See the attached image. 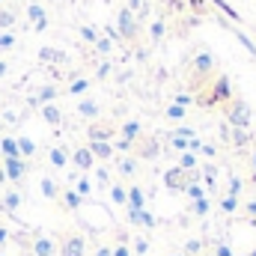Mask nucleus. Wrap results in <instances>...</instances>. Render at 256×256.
<instances>
[{
	"label": "nucleus",
	"mask_w": 256,
	"mask_h": 256,
	"mask_svg": "<svg viewBox=\"0 0 256 256\" xmlns=\"http://www.w3.org/2000/svg\"><path fill=\"white\" fill-rule=\"evenodd\" d=\"M12 45H15V36H12V33H3V36H0V51H9Z\"/></svg>",
	"instance_id": "obj_22"
},
{
	"label": "nucleus",
	"mask_w": 256,
	"mask_h": 256,
	"mask_svg": "<svg viewBox=\"0 0 256 256\" xmlns=\"http://www.w3.org/2000/svg\"><path fill=\"white\" fill-rule=\"evenodd\" d=\"M78 110H80L84 116H96V114H98V104L86 98V102H80V104H78Z\"/></svg>",
	"instance_id": "obj_11"
},
{
	"label": "nucleus",
	"mask_w": 256,
	"mask_h": 256,
	"mask_svg": "<svg viewBox=\"0 0 256 256\" xmlns=\"http://www.w3.org/2000/svg\"><path fill=\"white\" fill-rule=\"evenodd\" d=\"M3 206H6L9 212H15V208L21 206V196H18V194H15V191H9V194H6V196H3Z\"/></svg>",
	"instance_id": "obj_13"
},
{
	"label": "nucleus",
	"mask_w": 256,
	"mask_h": 256,
	"mask_svg": "<svg viewBox=\"0 0 256 256\" xmlns=\"http://www.w3.org/2000/svg\"><path fill=\"white\" fill-rule=\"evenodd\" d=\"M63 200H66V206H68V208H78V206H80V194H74V191H66Z\"/></svg>",
	"instance_id": "obj_18"
},
{
	"label": "nucleus",
	"mask_w": 256,
	"mask_h": 256,
	"mask_svg": "<svg viewBox=\"0 0 256 256\" xmlns=\"http://www.w3.org/2000/svg\"><path fill=\"white\" fill-rule=\"evenodd\" d=\"M3 74H6V63H0V78H3Z\"/></svg>",
	"instance_id": "obj_36"
},
{
	"label": "nucleus",
	"mask_w": 256,
	"mask_h": 256,
	"mask_svg": "<svg viewBox=\"0 0 256 256\" xmlns=\"http://www.w3.org/2000/svg\"><path fill=\"white\" fill-rule=\"evenodd\" d=\"M42 116H45V122H51V126H57V122L63 120V116H60V110H57L54 104H45V108H42Z\"/></svg>",
	"instance_id": "obj_9"
},
{
	"label": "nucleus",
	"mask_w": 256,
	"mask_h": 256,
	"mask_svg": "<svg viewBox=\"0 0 256 256\" xmlns=\"http://www.w3.org/2000/svg\"><path fill=\"white\" fill-rule=\"evenodd\" d=\"M120 30H122L126 36H131V33H134V21H131V12H128V9H122V12H120Z\"/></svg>",
	"instance_id": "obj_8"
},
{
	"label": "nucleus",
	"mask_w": 256,
	"mask_h": 256,
	"mask_svg": "<svg viewBox=\"0 0 256 256\" xmlns=\"http://www.w3.org/2000/svg\"><path fill=\"white\" fill-rule=\"evenodd\" d=\"M39 57H42V60H48V63H51V60H63V54H60V51H54V48H42V51H39Z\"/></svg>",
	"instance_id": "obj_19"
},
{
	"label": "nucleus",
	"mask_w": 256,
	"mask_h": 256,
	"mask_svg": "<svg viewBox=\"0 0 256 256\" xmlns=\"http://www.w3.org/2000/svg\"><path fill=\"white\" fill-rule=\"evenodd\" d=\"M230 120H232V122H236V126H248V108H244V104H238V110H236V108H232V110H230Z\"/></svg>",
	"instance_id": "obj_7"
},
{
	"label": "nucleus",
	"mask_w": 256,
	"mask_h": 256,
	"mask_svg": "<svg viewBox=\"0 0 256 256\" xmlns=\"http://www.w3.org/2000/svg\"><path fill=\"white\" fill-rule=\"evenodd\" d=\"M54 96H57L54 86H42V90H39V98H33V104H36V102H51Z\"/></svg>",
	"instance_id": "obj_15"
},
{
	"label": "nucleus",
	"mask_w": 256,
	"mask_h": 256,
	"mask_svg": "<svg viewBox=\"0 0 256 256\" xmlns=\"http://www.w3.org/2000/svg\"><path fill=\"white\" fill-rule=\"evenodd\" d=\"M42 194H45V196H57V185H54L51 179H42Z\"/></svg>",
	"instance_id": "obj_21"
},
{
	"label": "nucleus",
	"mask_w": 256,
	"mask_h": 256,
	"mask_svg": "<svg viewBox=\"0 0 256 256\" xmlns=\"http://www.w3.org/2000/svg\"><path fill=\"white\" fill-rule=\"evenodd\" d=\"M33 254L36 256H54V244H51L48 238H39V242L33 244Z\"/></svg>",
	"instance_id": "obj_6"
},
{
	"label": "nucleus",
	"mask_w": 256,
	"mask_h": 256,
	"mask_svg": "<svg viewBox=\"0 0 256 256\" xmlns=\"http://www.w3.org/2000/svg\"><path fill=\"white\" fill-rule=\"evenodd\" d=\"M114 256H128V250H126V248H116V250H114Z\"/></svg>",
	"instance_id": "obj_34"
},
{
	"label": "nucleus",
	"mask_w": 256,
	"mask_h": 256,
	"mask_svg": "<svg viewBox=\"0 0 256 256\" xmlns=\"http://www.w3.org/2000/svg\"><path fill=\"white\" fill-rule=\"evenodd\" d=\"M114 200H116V202H126V191H122V188H114Z\"/></svg>",
	"instance_id": "obj_30"
},
{
	"label": "nucleus",
	"mask_w": 256,
	"mask_h": 256,
	"mask_svg": "<svg viewBox=\"0 0 256 256\" xmlns=\"http://www.w3.org/2000/svg\"><path fill=\"white\" fill-rule=\"evenodd\" d=\"M122 131H126V140H131V137H137V134H140V126H137V122H128Z\"/></svg>",
	"instance_id": "obj_23"
},
{
	"label": "nucleus",
	"mask_w": 256,
	"mask_h": 256,
	"mask_svg": "<svg viewBox=\"0 0 256 256\" xmlns=\"http://www.w3.org/2000/svg\"><path fill=\"white\" fill-rule=\"evenodd\" d=\"M80 36H84L86 42H96V30H92V27H84V30H80Z\"/></svg>",
	"instance_id": "obj_25"
},
{
	"label": "nucleus",
	"mask_w": 256,
	"mask_h": 256,
	"mask_svg": "<svg viewBox=\"0 0 256 256\" xmlns=\"http://www.w3.org/2000/svg\"><path fill=\"white\" fill-rule=\"evenodd\" d=\"M96 256H114V254H110L108 248H102V250H98V254H96Z\"/></svg>",
	"instance_id": "obj_35"
},
{
	"label": "nucleus",
	"mask_w": 256,
	"mask_h": 256,
	"mask_svg": "<svg viewBox=\"0 0 256 256\" xmlns=\"http://www.w3.org/2000/svg\"><path fill=\"white\" fill-rule=\"evenodd\" d=\"M96 48H98L102 54H108V51H110V42H108V39H102V42H96Z\"/></svg>",
	"instance_id": "obj_28"
},
{
	"label": "nucleus",
	"mask_w": 256,
	"mask_h": 256,
	"mask_svg": "<svg viewBox=\"0 0 256 256\" xmlns=\"http://www.w3.org/2000/svg\"><path fill=\"white\" fill-rule=\"evenodd\" d=\"M84 90H86V80H74V84L68 86V92H74V96H78V92H84Z\"/></svg>",
	"instance_id": "obj_24"
},
{
	"label": "nucleus",
	"mask_w": 256,
	"mask_h": 256,
	"mask_svg": "<svg viewBox=\"0 0 256 256\" xmlns=\"http://www.w3.org/2000/svg\"><path fill=\"white\" fill-rule=\"evenodd\" d=\"M9 242V230L6 226H0V244H6Z\"/></svg>",
	"instance_id": "obj_33"
},
{
	"label": "nucleus",
	"mask_w": 256,
	"mask_h": 256,
	"mask_svg": "<svg viewBox=\"0 0 256 256\" xmlns=\"http://www.w3.org/2000/svg\"><path fill=\"white\" fill-rule=\"evenodd\" d=\"M120 170H122V173H131V170H134V161H122Z\"/></svg>",
	"instance_id": "obj_32"
},
{
	"label": "nucleus",
	"mask_w": 256,
	"mask_h": 256,
	"mask_svg": "<svg viewBox=\"0 0 256 256\" xmlns=\"http://www.w3.org/2000/svg\"><path fill=\"white\" fill-rule=\"evenodd\" d=\"M167 114H170V116H173V120H179V116H182V114H185V110H182V108H179V104H173V108H170V110H167Z\"/></svg>",
	"instance_id": "obj_29"
},
{
	"label": "nucleus",
	"mask_w": 256,
	"mask_h": 256,
	"mask_svg": "<svg viewBox=\"0 0 256 256\" xmlns=\"http://www.w3.org/2000/svg\"><path fill=\"white\" fill-rule=\"evenodd\" d=\"M3 167H6L3 173H6V179H9V182H21V176L27 173V164H24L21 158H6V164H3Z\"/></svg>",
	"instance_id": "obj_1"
},
{
	"label": "nucleus",
	"mask_w": 256,
	"mask_h": 256,
	"mask_svg": "<svg viewBox=\"0 0 256 256\" xmlns=\"http://www.w3.org/2000/svg\"><path fill=\"white\" fill-rule=\"evenodd\" d=\"M15 24V12H9V9H0V27L3 30H9Z\"/></svg>",
	"instance_id": "obj_14"
},
{
	"label": "nucleus",
	"mask_w": 256,
	"mask_h": 256,
	"mask_svg": "<svg viewBox=\"0 0 256 256\" xmlns=\"http://www.w3.org/2000/svg\"><path fill=\"white\" fill-rule=\"evenodd\" d=\"M60 256H84V238L68 236L63 244H60Z\"/></svg>",
	"instance_id": "obj_2"
},
{
	"label": "nucleus",
	"mask_w": 256,
	"mask_h": 256,
	"mask_svg": "<svg viewBox=\"0 0 256 256\" xmlns=\"http://www.w3.org/2000/svg\"><path fill=\"white\" fill-rule=\"evenodd\" d=\"M27 15H30V21H33V24L48 21V18H45V9H42V6H36V3H33V6H27Z\"/></svg>",
	"instance_id": "obj_10"
},
{
	"label": "nucleus",
	"mask_w": 256,
	"mask_h": 256,
	"mask_svg": "<svg viewBox=\"0 0 256 256\" xmlns=\"http://www.w3.org/2000/svg\"><path fill=\"white\" fill-rule=\"evenodd\" d=\"M0 3H3V0H0Z\"/></svg>",
	"instance_id": "obj_38"
},
{
	"label": "nucleus",
	"mask_w": 256,
	"mask_h": 256,
	"mask_svg": "<svg viewBox=\"0 0 256 256\" xmlns=\"http://www.w3.org/2000/svg\"><path fill=\"white\" fill-rule=\"evenodd\" d=\"M90 152L98 155V158H110L114 155V146L110 143H90Z\"/></svg>",
	"instance_id": "obj_5"
},
{
	"label": "nucleus",
	"mask_w": 256,
	"mask_h": 256,
	"mask_svg": "<svg viewBox=\"0 0 256 256\" xmlns=\"http://www.w3.org/2000/svg\"><path fill=\"white\" fill-rule=\"evenodd\" d=\"M72 161H74V164H78L80 170H90V167H92V161H96V155L90 152V146H84V149H74Z\"/></svg>",
	"instance_id": "obj_3"
},
{
	"label": "nucleus",
	"mask_w": 256,
	"mask_h": 256,
	"mask_svg": "<svg viewBox=\"0 0 256 256\" xmlns=\"http://www.w3.org/2000/svg\"><path fill=\"white\" fill-rule=\"evenodd\" d=\"M188 167H194V155H185L182 158V170H188Z\"/></svg>",
	"instance_id": "obj_31"
},
{
	"label": "nucleus",
	"mask_w": 256,
	"mask_h": 256,
	"mask_svg": "<svg viewBox=\"0 0 256 256\" xmlns=\"http://www.w3.org/2000/svg\"><path fill=\"white\" fill-rule=\"evenodd\" d=\"M196 68H200V72H208V68H212V66H214V60H212V57H208V54H200V57H196Z\"/></svg>",
	"instance_id": "obj_16"
},
{
	"label": "nucleus",
	"mask_w": 256,
	"mask_h": 256,
	"mask_svg": "<svg viewBox=\"0 0 256 256\" xmlns=\"http://www.w3.org/2000/svg\"><path fill=\"white\" fill-rule=\"evenodd\" d=\"M0 206H3V202H0Z\"/></svg>",
	"instance_id": "obj_37"
},
{
	"label": "nucleus",
	"mask_w": 256,
	"mask_h": 256,
	"mask_svg": "<svg viewBox=\"0 0 256 256\" xmlns=\"http://www.w3.org/2000/svg\"><path fill=\"white\" fill-rule=\"evenodd\" d=\"M182 176H185V170H173V173H167V185L179 188V185H182Z\"/></svg>",
	"instance_id": "obj_20"
},
{
	"label": "nucleus",
	"mask_w": 256,
	"mask_h": 256,
	"mask_svg": "<svg viewBox=\"0 0 256 256\" xmlns=\"http://www.w3.org/2000/svg\"><path fill=\"white\" fill-rule=\"evenodd\" d=\"M131 202H134V206H143V194L137 191V188L131 191Z\"/></svg>",
	"instance_id": "obj_26"
},
{
	"label": "nucleus",
	"mask_w": 256,
	"mask_h": 256,
	"mask_svg": "<svg viewBox=\"0 0 256 256\" xmlns=\"http://www.w3.org/2000/svg\"><path fill=\"white\" fill-rule=\"evenodd\" d=\"M78 194H80V196H84V194H90V182H86V179H80V182H78Z\"/></svg>",
	"instance_id": "obj_27"
},
{
	"label": "nucleus",
	"mask_w": 256,
	"mask_h": 256,
	"mask_svg": "<svg viewBox=\"0 0 256 256\" xmlns=\"http://www.w3.org/2000/svg\"><path fill=\"white\" fill-rule=\"evenodd\" d=\"M51 164H54V167H66V152L63 149H51Z\"/></svg>",
	"instance_id": "obj_17"
},
{
	"label": "nucleus",
	"mask_w": 256,
	"mask_h": 256,
	"mask_svg": "<svg viewBox=\"0 0 256 256\" xmlns=\"http://www.w3.org/2000/svg\"><path fill=\"white\" fill-rule=\"evenodd\" d=\"M18 152H21V155H33V152H36V143H33L30 137H21V140H18Z\"/></svg>",
	"instance_id": "obj_12"
},
{
	"label": "nucleus",
	"mask_w": 256,
	"mask_h": 256,
	"mask_svg": "<svg viewBox=\"0 0 256 256\" xmlns=\"http://www.w3.org/2000/svg\"><path fill=\"white\" fill-rule=\"evenodd\" d=\"M0 152H3V158H21L18 140H12V137H3V140H0Z\"/></svg>",
	"instance_id": "obj_4"
}]
</instances>
